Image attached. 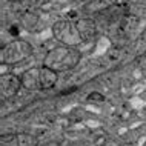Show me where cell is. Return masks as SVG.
Listing matches in <instances>:
<instances>
[{
	"label": "cell",
	"instance_id": "6da1fadb",
	"mask_svg": "<svg viewBox=\"0 0 146 146\" xmlns=\"http://www.w3.org/2000/svg\"><path fill=\"white\" fill-rule=\"evenodd\" d=\"M52 35L62 45L78 48L83 43L91 42L97 35V25L91 19L60 20V22L54 23Z\"/></svg>",
	"mask_w": 146,
	"mask_h": 146
},
{
	"label": "cell",
	"instance_id": "7a4b0ae2",
	"mask_svg": "<svg viewBox=\"0 0 146 146\" xmlns=\"http://www.w3.org/2000/svg\"><path fill=\"white\" fill-rule=\"evenodd\" d=\"M82 60V51L74 46H57L51 49L43 58V65L54 69L56 72H66L74 69Z\"/></svg>",
	"mask_w": 146,
	"mask_h": 146
},
{
	"label": "cell",
	"instance_id": "3957f363",
	"mask_svg": "<svg viewBox=\"0 0 146 146\" xmlns=\"http://www.w3.org/2000/svg\"><path fill=\"white\" fill-rule=\"evenodd\" d=\"M57 74L54 69L42 65L31 68L22 74V85L26 91H43L51 89L57 83Z\"/></svg>",
	"mask_w": 146,
	"mask_h": 146
},
{
	"label": "cell",
	"instance_id": "277c9868",
	"mask_svg": "<svg viewBox=\"0 0 146 146\" xmlns=\"http://www.w3.org/2000/svg\"><path fill=\"white\" fill-rule=\"evenodd\" d=\"M33 45L26 40H15L9 42L2 48V63L5 65H17L23 60H26L28 57L33 56Z\"/></svg>",
	"mask_w": 146,
	"mask_h": 146
},
{
	"label": "cell",
	"instance_id": "5b68a950",
	"mask_svg": "<svg viewBox=\"0 0 146 146\" xmlns=\"http://www.w3.org/2000/svg\"><path fill=\"white\" fill-rule=\"evenodd\" d=\"M20 88H23L22 85V77L15 76L13 72L3 74L0 77V92H2L3 98H11L20 91Z\"/></svg>",
	"mask_w": 146,
	"mask_h": 146
},
{
	"label": "cell",
	"instance_id": "8992f818",
	"mask_svg": "<svg viewBox=\"0 0 146 146\" xmlns=\"http://www.w3.org/2000/svg\"><path fill=\"white\" fill-rule=\"evenodd\" d=\"M2 146H37V139L31 134H14L2 139Z\"/></svg>",
	"mask_w": 146,
	"mask_h": 146
},
{
	"label": "cell",
	"instance_id": "52a82bcc",
	"mask_svg": "<svg viewBox=\"0 0 146 146\" xmlns=\"http://www.w3.org/2000/svg\"><path fill=\"white\" fill-rule=\"evenodd\" d=\"M74 2H83V0H74Z\"/></svg>",
	"mask_w": 146,
	"mask_h": 146
}]
</instances>
